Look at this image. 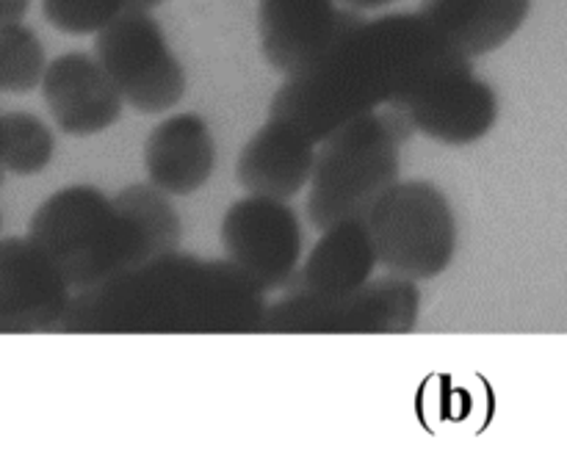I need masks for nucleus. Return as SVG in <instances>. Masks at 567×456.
Segmentation results:
<instances>
[{"label":"nucleus","mask_w":567,"mask_h":456,"mask_svg":"<svg viewBox=\"0 0 567 456\" xmlns=\"http://www.w3.org/2000/svg\"><path fill=\"white\" fill-rule=\"evenodd\" d=\"M377 252L363 219H341L321 230V238L286 291H308L336 297L365 286L377 271Z\"/></svg>","instance_id":"obj_16"},{"label":"nucleus","mask_w":567,"mask_h":456,"mask_svg":"<svg viewBox=\"0 0 567 456\" xmlns=\"http://www.w3.org/2000/svg\"><path fill=\"white\" fill-rule=\"evenodd\" d=\"M48 70L44 44L22 22L0 28V92L28 94L42 83Z\"/></svg>","instance_id":"obj_18"},{"label":"nucleus","mask_w":567,"mask_h":456,"mask_svg":"<svg viewBox=\"0 0 567 456\" xmlns=\"http://www.w3.org/2000/svg\"><path fill=\"white\" fill-rule=\"evenodd\" d=\"M94 59L138 114H161L186 94V70L150 11H120L94 39Z\"/></svg>","instance_id":"obj_7"},{"label":"nucleus","mask_w":567,"mask_h":456,"mask_svg":"<svg viewBox=\"0 0 567 456\" xmlns=\"http://www.w3.org/2000/svg\"><path fill=\"white\" fill-rule=\"evenodd\" d=\"M415 280L388 274L349 293L286 291L266 308L260 332L275 335H408L419 327Z\"/></svg>","instance_id":"obj_6"},{"label":"nucleus","mask_w":567,"mask_h":456,"mask_svg":"<svg viewBox=\"0 0 567 456\" xmlns=\"http://www.w3.org/2000/svg\"><path fill=\"white\" fill-rule=\"evenodd\" d=\"M360 20V11L341 9L338 0H258L260 50L288 75Z\"/></svg>","instance_id":"obj_12"},{"label":"nucleus","mask_w":567,"mask_h":456,"mask_svg":"<svg viewBox=\"0 0 567 456\" xmlns=\"http://www.w3.org/2000/svg\"><path fill=\"white\" fill-rule=\"evenodd\" d=\"M221 247L255 288L286 291L302 263V221L288 199L247 194L221 219Z\"/></svg>","instance_id":"obj_8"},{"label":"nucleus","mask_w":567,"mask_h":456,"mask_svg":"<svg viewBox=\"0 0 567 456\" xmlns=\"http://www.w3.org/2000/svg\"><path fill=\"white\" fill-rule=\"evenodd\" d=\"M338 3H343L347 9H354V11H371V9H382V6L396 3V0H338Z\"/></svg>","instance_id":"obj_21"},{"label":"nucleus","mask_w":567,"mask_h":456,"mask_svg":"<svg viewBox=\"0 0 567 456\" xmlns=\"http://www.w3.org/2000/svg\"><path fill=\"white\" fill-rule=\"evenodd\" d=\"M55 153L53 131L28 111L0 114V158L3 169L11 175H39L48 169Z\"/></svg>","instance_id":"obj_17"},{"label":"nucleus","mask_w":567,"mask_h":456,"mask_svg":"<svg viewBox=\"0 0 567 456\" xmlns=\"http://www.w3.org/2000/svg\"><path fill=\"white\" fill-rule=\"evenodd\" d=\"M28 238L53 260L72 291L109 282L155 258L136 219L86 183L50 194L33 210Z\"/></svg>","instance_id":"obj_3"},{"label":"nucleus","mask_w":567,"mask_h":456,"mask_svg":"<svg viewBox=\"0 0 567 456\" xmlns=\"http://www.w3.org/2000/svg\"><path fill=\"white\" fill-rule=\"evenodd\" d=\"M454 55L460 53L421 14L402 11L360 20L288 72L271 97L269 116L319 144L343 122L399 103Z\"/></svg>","instance_id":"obj_1"},{"label":"nucleus","mask_w":567,"mask_h":456,"mask_svg":"<svg viewBox=\"0 0 567 456\" xmlns=\"http://www.w3.org/2000/svg\"><path fill=\"white\" fill-rule=\"evenodd\" d=\"M164 0H122V11H153Z\"/></svg>","instance_id":"obj_22"},{"label":"nucleus","mask_w":567,"mask_h":456,"mask_svg":"<svg viewBox=\"0 0 567 456\" xmlns=\"http://www.w3.org/2000/svg\"><path fill=\"white\" fill-rule=\"evenodd\" d=\"M44 105L66 136H94L122 116L125 100L94 55L72 50L48 61L42 77Z\"/></svg>","instance_id":"obj_11"},{"label":"nucleus","mask_w":567,"mask_h":456,"mask_svg":"<svg viewBox=\"0 0 567 456\" xmlns=\"http://www.w3.org/2000/svg\"><path fill=\"white\" fill-rule=\"evenodd\" d=\"M393 108L402 111L410 125L432 142L465 147L493 131L498 120V94L485 77L476 75L471 59L454 55L393 103Z\"/></svg>","instance_id":"obj_9"},{"label":"nucleus","mask_w":567,"mask_h":456,"mask_svg":"<svg viewBox=\"0 0 567 456\" xmlns=\"http://www.w3.org/2000/svg\"><path fill=\"white\" fill-rule=\"evenodd\" d=\"M28 6H31V0H0V28L20 22L25 17Z\"/></svg>","instance_id":"obj_20"},{"label":"nucleus","mask_w":567,"mask_h":456,"mask_svg":"<svg viewBox=\"0 0 567 456\" xmlns=\"http://www.w3.org/2000/svg\"><path fill=\"white\" fill-rule=\"evenodd\" d=\"M319 144L288 122L269 116L244 144L236 164L238 186L255 197L291 199L305 191L316 166Z\"/></svg>","instance_id":"obj_13"},{"label":"nucleus","mask_w":567,"mask_h":456,"mask_svg":"<svg viewBox=\"0 0 567 456\" xmlns=\"http://www.w3.org/2000/svg\"><path fill=\"white\" fill-rule=\"evenodd\" d=\"M3 177H6V169H3V158H0V186H3Z\"/></svg>","instance_id":"obj_23"},{"label":"nucleus","mask_w":567,"mask_h":456,"mask_svg":"<svg viewBox=\"0 0 567 456\" xmlns=\"http://www.w3.org/2000/svg\"><path fill=\"white\" fill-rule=\"evenodd\" d=\"M415 127L393 105L343 122L316 149L305 216L316 230L341 219H363L399 180L402 147Z\"/></svg>","instance_id":"obj_4"},{"label":"nucleus","mask_w":567,"mask_h":456,"mask_svg":"<svg viewBox=\"0 0 567 456\" xmlns=\"http://www.w3.org/2000/svg\"><path fill=\"white\" fill-rule=\"evenodd\" d=\"M266 293L227 260L169 252L75 291L59 332L66 335H252Z\"/></svg>","instance_id":"obj_2"},{"label":"nucleus","mask_w":567,"mask_h":456,"mask_svg":"<svg viewBox=\"0 0 567 456\" xmlns=\"http://www.w3.org/2000/svg\"><path fill=\"white\" fill-rule=\"evenodd\" d=\"M72 293L31 238H0V335L59 330Z\"/></svg>","instance_id":"obj_10"},{"label":"nucleus","mask_w":567,"mask_h":456,"mask_svg":"<svg viewBox=\"0 0 567 456\" xmlns=\"http://www.w3.org/2000/svg\"><path fill=\"white\" fill-rule=\"evenodd\" d=\"M532 11V0H424L419 14L465 59L504 48Z\"/></svg>","instance_id":"obj_15"},{"label":"nucleus","mask_w":567,"mask_h":456,"mask_svg":"<svg viewBox=\"0 0 567 456\" xmlns=\"http://www.w3.org/2000/svg\"><path fill=\"white\" fill-rule=\"evenodd\" d=\"M42 11L53 28L83 37L114 20L122 11V0H42Z\"/></svg>","instance_id":"obj_19"},{"label":"nucleus","mask_w":567,"mask_h":456,"mask_svg":"<svg viewBox=\"0 0 567 456\" xmlns=\"http://www.w3.org/2000/svg\"><path fill=\"white\" fill-rule=\"evenodd\" d=\"M377 263L388 274L435 280L457 252V219L441 186L430 180H396L363 216Z\"/></svg>","instance_id":"obj_5"},{"label":"nucleus","mask_w":567,"mask_h":456,"mask_svg":"<svg viewBox=\"0 0 567 456\" xmlns=\"http://www.w3.org/2000/svg\"><path fill=\"white\" fill-rule=\"evenodd\" d=\"M0 227H3V216H0Z\"/></svg>","instance_id":"obj_24"},{"label":"nucleus","mask_w":567,"mask_h":456,"mask_svg":"<svg viewBox=\"0 0 567 456\" xmlns=\"http://www.w3.org/2000/svg\"><path fill=\"white\" fill-rule=\"evenodd\" d=\"M216 169V142L199 114H175L153 127L144 142V172L150 186L166 197H188L210 180Z\"/></svg>","instance_id":"obj_14"}]
</instances>
